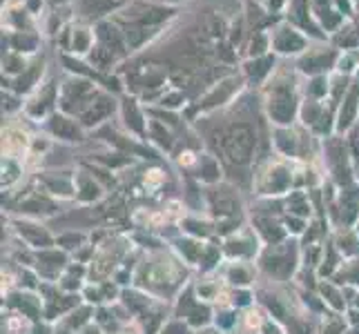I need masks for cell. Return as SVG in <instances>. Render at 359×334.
Returning a JSON list of instances; mask_svg holds the SVG:
<instances>
[{
	"label": "cell",
	"instance_id": "obj_1",
	"mask_svg": "<svg viewBox=\"0 0 359 334\" xmlns=\"http://www.w3.org/2000/svg\"><path fill=\"white\" fill-rule=\"evenodd\" d=\"M255 147V132L250 125H234L224 139V150L234 163H245Z\"/></svg>",
	"mask_w": 359,
	"mask_h": 334
},
{
	"label": "cell",
	"instance_id": "obj_3",
	"mask_svg": "<svg viewBox=\"0 0 359 334\" xmlns=\"http://www.w3.org/2000/svg\"><path fill=\"white\" fill-rule=\"evenodd\" d=\"M302 47H304V41H302L294 32L283 29V32L279 34V39H277V49H281V52H297V49H302Z\"/></svg>",
	"mask_w": 359,
	"mask_h": 334
},
{
	"label": "cell",
	"instance_id": "obj_2",
	"mask_svg": "<svg viewBox=\"0 0 359 334\" xmlns=\"http://www.w3.org/2000/svg\"><path fill=\"white\" fill-rule=\"evenodd\" d=\"M292 96L288 90H275L270 98V114L275 116L279 123H286L292 116Z\"/></svg>",
	"mask_w": 359,
	"mask_h": 334
},
{
	"label": "cell",
	"instance_id": "obj_4",
	"mask_svg": "<svg viewBox=\"0 0 359 334\" xmlns=\"http://www.w3.org/2000/svg\"><path fill=\"white\" fill-rule=\"evenodd\" d=\"M58 123H54V132L56 134H60V136H79V130H76V125H72L69 120H65V118H56Z\"/></svg>",
	"mask_w": 359,
	"mask_h": 334
}]
</instances>
